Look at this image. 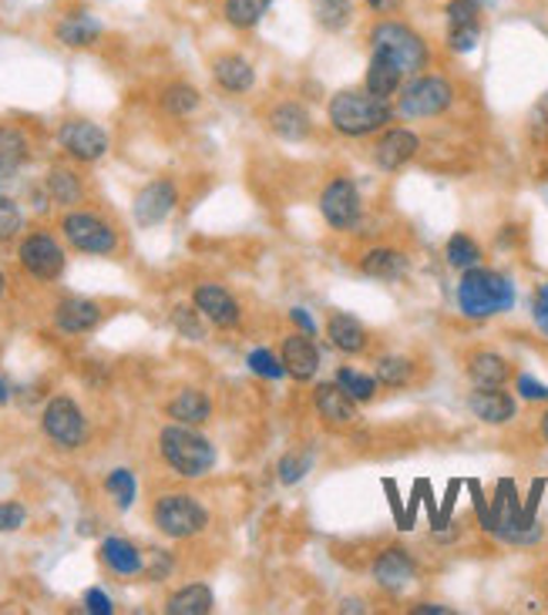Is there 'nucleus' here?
<instances>
[{
  "label": "nucleus",
  "mask_w": 548,
  "mask_h": 615,
  "mask_svg": "<svg viewBox=\"0 0 548 615\" xmlns=\"http://www.w3.org/2000/svg\"><path fill=\"white\" fill-rule=\"evenodd\" d=\"M394 115H397L394 101H384L370 95L367 88H344L330 95L326 101V121L336 134H344V139H367V134H377L390 128Z\"/></svg>",
  "instance_id": "obj_1"
},
{
  "label": "nucleus",
  "mask_w": 548,
  "mask_h": 615,
  "mask_svg": "<svg viewBox=\"0 0 548 615\" xmlns=\"http://www.w3.org/2000/svg\"><path fill=\"white\" fill-rule=\"evenodd\" d=\"M454 300H458V313L464 320L485 323V320H495L515 306V283L498 269L474 266V269L461 272Z\"/></svg>",
  "instance_id": "obj_2"
},
{
  "label": "nucleus",
  "mask_w": 548,
  "mask_h": 615,
  "mask_svg": "<svg viewBox=\"0 0 548 615\" xmlns=\"http://www.w3.org/2000/svg\"><path fill=\"white\" fill-rule=\"evenodd\" d=\"M367 51L390 57L407 78L428 72L434 61L431 41L415 24H407L404 18H377L367 28Z\"/></svg>",
  "instance_id": "obj_3"
},
{
  "label": "nucleus",
  "mask_w": 548,
  "mask_h": 615,
  "mask_svg": "<svg viewBox=\"0 0 548 615\" xmlns=\"http://www.w3.org/2000/svg\"><path fill=\"white\" fill-rule=\"evenodd\" d=\"M159 454L179 477H189V482H198V477L209 474L216 467V457H219L216 444L209 438L198 434L189 424H175V421L162 428Z\"/></svg>",
  "instance_id": "obj_4"
},
{
  "label": "nucleus",
  "mask_w": 548,
  "mask_h": 615,
  "mask_svg": "<svg viewBox=\"0 0 548 615\" xmlns=\"http://www.w3.org/2000/svg\"><path fill=\"white\" fill-rule=\"evenodd\" d=\"M458 101V88L448 75L438 72H421L410 75L397 95V115L410 118V121H425V118H441L454 108Z\"/></svg>",
  "instance_id": "obj_5"
},
{
  "label": "nucleus",
  "mask_w": 548,
  "mask_h": 615,
  "mask_svg": "<svg viewBox=\"0 0 548 615\" xmlns=\"http://www.w3.org/2000/svg\"><path fill=\"white\" fill-rule=\"evenodd\" d=\"M152 521L165 538L185 541V538H195L209 528V511H205V505L195 495L169 492L152 505Z\"/></svg>",
  "instance_id": "obj_6"
},
{
  "label": "nucleus",
  "mask_w": 548,
  "mask_h": 615,
  "mask_svg": "<svg viewBox=\"0 0 548 615\" xmlns=\"http://www.w3.org/2000/svg\"><path fill=\"white\" fill-rule=\"evenodd\" d=\"M485 4L482 0H448L444 4V47L458 57L471 54L485 34Z\"/></svg>",
  "instance_id": "obj_7"
},
{
  "label": "nucleus",
  "mask_w": 548,
  "mask_h": 615,
  "mask_svg": "<svg viewBox=\"0 0 548 615\" xmlns=\"http://www.w3.org/2000/svg\"><path fill=\"white\" fill-rule=\"evenodd\" d=\"M41 428L47 434V441L61 451H78L88 441V421L82 414V407L72 397H51L44 414H41Z\"/></svg>",
  "instance_id": "obj_8"
},
{
  "label": "nucleus",
  "mask_w": 548,
  "mask_h": 615,
  "mask_svg": "<svg viewBox=\"0 0 548 615\" xmlns=\"http://www.w3.org/2000/svg\"><path fill=\"white\" fill-rule=\"evenodd\" d=\"M320 216L323 223L333 229V233H351L361 216H364V198H361V188L344 179V175H336L323 185L320 192Z\"/></svg>",
  "instance_id": "obj_9"
},
{
  "label": "nucleus",
  "mask_w": 548,
  "mask_h": 615,
  "mask_svg": "<svg viewBox=\"0 0 548 615\" xmlns=\"http://www.w3.org/2000/svg\"><path fill=\"white\" fill-rule=\"evenodd\" d=\"M61 233L72 242V249L88 256H111L118 249V233L98 213H67L61 219Z\"/></svg>",
  "instance_id": "obj_10"
},
{
  "label": "nucleus",
  "mask_w": 548,
  "mask_h": 615,
  "mask_svg": "<svg viewBox=\"0 0 548 615\" xmlns=\"http://www.w3.org/2000/svg\"><path fill=\"white\" fill-rule=\"evenodd\" d=\"M18 259H21V269L28 277L41 280V283H54L61 272H64V249L61 242L51 236V233H28L18 246Z\"/></svg>",
  "instance_id": "obj_11"
},
{
  "label": "nucleus",
  "mask_w": 548,
  "mask_h": 615,
  "mask_svg": "<svg viewBox=\"0 0 548 615\" xmlns=\"http://www.w3.org/2000/svg\"><path fill=\"white\" fill-rule=\"evenodd\" d=\"M57 142L64 149V155H72L75 162H98L108 155V131L95 121H85V118H72L64 121L61 131H57Z\"/></svg>",
  "instance_id": "obj_12"
},
{
  "label": "nucleus",
  "mask_w": 548,
  "mask_h": 615,
  "mask_svg": "<svg viewBox=\"0 0 548 615\" xmlns=\"http://www.w3.org/2000/svg\"><path fill=\"white\" fill-rule=\"evenodd\" d=\"M418 152H421V134L410 131V128H397V125L384 128L380 139L370 149L374 165L380 172H400L404 165H410L418 159Z\"/></svg>",
  "instance_id": "obj_13"
},
{
  "label": "nucleus",
  "mask_w": 548,
  "mask_h": 615,
  "mask_svg": "<svg viewBox=\"0 0 548 615\" xmlns=\"http://www.w3.org/2000/svg\"><path fill=\"white\" fill-rule=\"evenodd\" d=\"M370 575H374V585L380 592L397 595V592H404L410 582L418 579V562L407 549H400V544H390V549L377 552V559L370 565Z\"/></svg>",
  "instance_id": "obj_14"
},
{
  "label": "nucleus",
  "mask_w": 548,
  "mask_h": 615,
  "mask_svg": "<svg viewBox=\"0 0 548 615\" xmlns=\"http://www.w3.org/2000/svg\"><path fill=\"white\" fill-rule=\"evenodd\" d=\"M175 205H179V188H175V182L155 179V182H149L139 195H135L131 213H135V223L146 226V229H152V226H162V223L175 213Z\"/></svg>",
  "instance_id": "obj_15"
},
{
  "label": "nucleus",
  "mask_w": 548,
  "mask_h": 615,
  "mask_svg": "<svg viewBox=\"0 0 548 615\" xmlns=\"http://www.w3.org/2000/svg\"><path fill=\"white\" fill-rule=\"evenodd\" d=\"M266 128L277 134L280 142H307L313 134V115L297 98H280L266 111Z\"/></svg>",
  "instance_id": "obj_16"
},
{
  "label": "nucleus",
  "mask_w": 548,
  "mask_h": 615,
  "mask_svg": "<svg viewBox=\"0 0 548 615\" xmlns=\"http://www.w3.org/2000/svg\"><path fill=\"white\" fill-rule=\"evenodd\" d=\"M468 410L488 428H505L518 418V400L505 387H474L468 393Z\"/></svg>",
  "instance_id": "obj_17"
},
{
  "label": "nucleus",
  "mask_w": 548,
  "mask_h": 615,
  "mask_svg": "<svg viewBox=\"0 0 548 615\" xmlns=\"http://www.w3.org/2000/svg\"><path fill=\"white\" fill-rule=\"evenodd\" d=\"M209 72L216 88L226 95H249L256 88V64L239 51H219L209 61Z\"/></svg>",
  "instance_id": "obj_18"
},
{
  "label": "nucleus",
  "mask_w": 548,
  "mask_h": 615,
  "mask_svg": "<svg viewBox=\"0 0 548 615\" xmlns=\"http://www.w3.org/2000/svg\"><path fill=\"white\" fill-rule=\"evenodd\" d=\"M192 303L198 306V313H202L205 320H209L213 326H219V330H236V326L243 323V306H239V300H236L226 287H219V283H202V287H195Z\"/></svg>",
  "instance_id": "obj_19"
},
{
  "label": "nucleus",
  "mask_w": 548,
  "mask_h": 615,
  "mask_svg": "<svg viewBox=\"0 0 548 615\" xmlns=\"http://www.w3.org/2000/svg\"><path fill=\"white\" fill-rule=\"evenodd\" d=\"M101 31H105L101 21H98L92 11H85V8L64 11V14L54 21V28H51L54 41H57L61 47H72V51L95 47V44L101 41Z\"/></svg>",
  "instance_id": "obj_20"
},
{
  "label": "nucleus",
  "mask_w": 548,
  "mask_h": 615,
  "mask_svg": "<svg viewBox=\"0 0 548 615\" xmlns=\"http://www.w3.org/2000/svg\"><path fill=\"white\" fill-rule=\"evenodd\" d=\"M313 407L326 428H351L357 424V400L340 387L336 380L313 387Z\"/></svg>",
  "instance_id": "obj_21"
},
{
  "label": "nucleus",
  "mask_w": 548,
  "mask_h": 615,
  "mask_svg": "<svg viewBox=\"0 0 548 615\" xmlns=\"http://www.w3.org/2000/svg\"><path fill=\"white\" fill-rule=\"evenodd\" d=\"M280 360L287 367V377H293L297 384H307L316 377L320 370V347H316V339L310 333H290L283 336V344H280Z\"/></svg>",
  "instance_id": "obj_22"
},
{
  "label": "nucleus",
  "mask_w": 548,
  "mask_h": 615,
  "mask_svg": "<svg viewBox=\"0 0 548 615\" xmlns=\"http://www.w3.org/2000/svg\"><path fill=\"white\" fill-rule=\"evenodd\" d=\"M464 377L471 380V387H505L515 370L498 350H471L464 357Z\"/></svg>",
  "instance_id": "obj_23"
},
{
  "label": "nucleus",
  "mask_w": 548,
  "mask_h": 615,
  "mask_svg": "<svg viewBox=\"0 0 548 615\" xmlns=\"http://www.w3.org/2000/svg\"><path fill=\"white\" fill-rule=\"evenodd\" d=\"M326 339L340 350V354H347V357H357V354H367L370 347V333L367 326L351 316V313H330L326 316Z\"/></svg>",
  "instance_id": "obj_24"
},
{
  "label": "nucleus",
  "mask_w": 548,
  "mask_h": 615,
  "mask_svg": "<svg viewBox=\"0 0 548 615\" xmlns=\"http://www.w3.org/2000/svg\"><path fill=\"white\" fill-rule=\"evenodd\" d=\"M101 323V306L82 296H67L54 306V326L67 336H82L92 333Z\"/></svg>",
  "instance_id": "obj_25"
},
{
  "label": "nucleus",
  "mask_w": 548,
  "mask_h": 615,
  "mask_svg": "<svg viewBox=\"0 0 548 615\" xmlns=\"http://www.w3.org/2000/svg\"><path fill=\"white\" fill-rule=\"evenodd\" d=\"M165 414L175 424H189V428H202L213 421V400L205 390L198 387H182L169 403H165Z\"/></svg>",
  "instance_id": "obj_26"
},
{
  "label": "nucleus",
  "mask_w": 548,
  "mask_h": 615,
  "mask_svg": "<svg viewBox=\"0 0 548 615\" xmlns=\"http://www.w3.org/2000/svg\"><path fill=\"white\" fill-rule=\"evenodd\" d=\"M407 252L397 249V246H374L361 256L357 269L364 272V277L370 280H384V283H394V280H404L407 277Z\"/></svg>",
  "instance_id": "obj_27"
},
{
  "label": "nucleus",
  "mask_w": 548,
  "mask_h": 615,
  "mask_svg": "<svg viewBox=\"0 0 548 615\" xmlns=\"http://www.w3.org/2000/svg\"><path fill=\"white\" fill-rule=\"evenodd\" d=\"M404 82H407V75L400 72V67H397L390 57H384V54H377V51L367 54L364 88H367L370 95H377V98H384V101H397Z\"/></svg>",
  "instance_id": "obj_28"
},
{
  "label": "nucleus",
  "mask_w": 548,
  "mask_h": 615,
  "mask_svg": "<svg viewBox=\"0 0 548 615\" xmlns=\"http://www.w3.org/2000/svg\"><path fill=\"white\" fill-rule=\"evenodd\" d=\"M357 0H310V18L316 24V31L340 37L347 34L357 21Z\"/></svg>",
  "instance_id": "obj_29"
},
{
  "label": "nucleus",
  "mask_w": 548,
  "mask_h": 615,
  "mask_svg": "<svg viewBox=\"0 0 548 615\" xmlns=\"http://www.w3.org/2000/svg\"><path fill=\"white\" fill-rule=\"evenodd\" d=\"M101 562L115 572V575H142V569H146V555L135 549V544L128 541V538H118V535H111V538H105L101 541Z\"/></svg>",
  "instance_id": "obj_30"
},
{
  "label": "nucleus",
  "mask_w": 548,
  "mask_h": 615,
  "mask_svg": "<svg viewBox=\"0 0 548 615\" xmlns=\"http://www.w3.org/2000/svg\"><path fill=\"white\" fill-rule=\"evenodd\" d=\"M277 0H219V14L233 31H256Z\"/></svg>",
  "instance_id": "obj_31"
},
{
  "label": "nucleus",
  "mask_w": 548,
  "mask_h": 615,
  "mask_svg": "<svg viewBox=\"0 0 548 615\" xmlns=\"http://www.w3.org/2000/svg\"><path fill=\"white\" fill-rule=\"evenodd\" d=\"M415 374H418V364L410 360V357H404V354H384V357H377V364H374V377H377V384L387 387V390L410 387V384H415Z\"/></svg>",
  "instance_id": "obj_32"
},
{
  "label": "nucleus",
  "mask_w": 548,
  "mask_h": 615,
  "mask_svg": "<svg viewBox=\"0 0 548 615\" xmlns=\"http://www.w3.org/2000/svg\"><path fill=\"white\" fill-rule=\"evenodd\" d=\"M31 155V145L18 125H0V175H14Z\"/></svg>",
  "instance_id": "obj_33"
},
{
  "label": "nucleus",
  "mask_w": 548,
  "mask_h": 615,
  "mask_svg": "<svg viewBox=\"0 0 548 615\" xmlns=\"http://www.w3.org/2000/svg\"><path fill=\"white\" fill-rule=\"evenodd\" d=\"M165 612L169 615H205V612H213V592L209 585H185L179 592L169 595L165 602Z\"/></svg>",
  "instance_id": "obj_34"
},
{
  "label": "nucleus",
  "mask_w": 548,
  "mask_h": 615,
  "mask_svg": "<svg viewBox=\"0 0 548 615\" xmlns=\"http://www.w3.org/2000/svg\"><path fill=\"white\" fill-rule=\"evenodd\" d=\"M47 198L57 202V205H67V209L78 205L85 198V185H82L78 172L64 169V165H54L51 175H47Z\"/></svg>",
  "instance_id": "obj_35"
},
{
  "label": "nucleus",
  "mask_w": 548,
  "mask_h": 615,
  "mask_svg": "<svg viewBox=\"0 0 548 615\" xmlns=\"http://www.w3.org/2000/svg\"><path fill=\"white\" fill-rule=\"evenodd\" d=\"M444 256H448V266H454V269H474V266H482V256H485V249H482V242H477L474 236H468V233H454L448 242H444Z\"/></svg>",
  "instance_id": "obj_36"
},
{
  "label": "nucleus",
  "mask_w": 548,
  "mask_h": 615,
  "mask_svg": "<svg viewBox=\"0 0 548 615\" xmlns=\"http://www.w3.org/2000/svg\"><path fill=\"white\" fill-rule=\"evenodd\" d=\"M159 101H162V108H165L169 115L185 118V115H192V111L202 105V95H198V88L189 85V82H172V85L159 95Z\"/></svg>",
  "instance_id": "obj_37"
},
{
  "label": "nucleus",
  "mask_w": 548,
  "mask_h": 615,
  "mask_svg": "<svg viewBox=\"0 0 548 615\" xmlns=\"http://www.w3.org/2000/svg\"><path fill=\"white\" fill-rule=\"evenodd\" d=\"M333 380L344 387L357 403H370V400H377V377L374 374H361V370H354V367H340L336 374H333Z\"/></svg>",
  "instance_id": "obj_38"
},
{
  "label": "nucleus",
  "mask_w": 548,
  "mask_h": 615,
  "mask_svg": "<svg viewBox=\"0 0 548 615\" xmlns=\"http://www.w3.org/2000/svg\"><path fill=\"white\" fill-rule=\"evenodd\" d=\"M105 492L111 495L118 511H128L135 505V495H139V485H135V474L128 467H115L105 477Z\"/></svg>",
  "instance_id": "obj_39"
},
{
  "label": "nucleus",
  "mask_w": 548,
  "mask_h": 615,
  "mask_svg": "<svg viewBox=\"0 0 548 615\" xmlns=\"http://www.w3.org/2000/svg\"><path fill=\"white\" fill-rule=\"evenodd\" d=\"M277 471H280V485H287V488L300 485L313 471V451H287L277 464Z\"/></svg>",
  "instance_id": "obj_40"
},
{
  "label": "nucleus",
  "mask_w": 548,
  "mask_h": 615,
  "mask_svg": "<svg viewBox=\"0 0 548 615\" xmlns=\"http://www.w3.org/2000/svg\"><path fill=\"white\" fill-rule=\"evenodd\" d=\"M205 320L202 313H198V306L195 303H179L175 310H172V326L179 330V336H185V339H205Z\"/></svg>",
  "instance_id": "obj_41"
},
{
  "label": "nucleus",
  "mask_w": 548,
  "mask_h": 615,
  "mask_svg": "<svg viewBox=\"0 0 548 615\" xmlns=\"http://www.w3.org/2000/svg\"><path fill=\"white\" fill-rule=\"evenodd\" d=\"M246 364H249V370L256 374V377H262V380H280V377H287V367H283V360L272 354V350H252L249 357H246Z\"/></svg>",
  "instance_id": "obj_42"
},
{
  "label": "nucleus",
  "mask_w": 548,
  "mask_h": 615,
  "mask_svg": "<svg viewBox=\"0 0 548 615\" xmlns=\"http://www.w3.org/2000/svg\"><path fill=\"white\" fill-rule=\"evenodd\" d=\"M24 226V216H21V205L8 195H0V242H11Z\"/></svg>",
  "instance_id": "obj_43"
},
{
  "label": "nucleus",
  "mask_w": 548,
  "mask_h": 615,
  "mask_svg": "<svg viewBox=\"0 0 548 615\" xmlns=\"http://www.w3.org/2000/svg\"><path fill=\"white\" fill-rule=\"evenodd\" d=\"M531 323L548 339V280H541L531 293Z\"/></svg>",
  "instance_id": "obj_44"
},
{
  "label": "nucleus",
  "mask_w": 548,
  "mask_h": 615,
  "mask_svg": "<svg viewBox=\"0 0 548 615\" xmlns=\"http://www.w3.org/2000/svg\"><path fill=\"white\" fill-rule=\"evenodd\" d=\"M172 569H175L172 555H169L165 549H152V552L146 555V569H142V572H146L152 582H162V579L172 575Z\"/></svg>",
  "instance_id": "obj_45"
},
{
  "label": "nucleus",
  "mask_w": 548,
  "mask_h": 615,
  "mask_svg": "<svg viewBox=\"0 0 548 615\" xmlns=\"http://www.w3.org/2000/svg\"><path fill=\"white\" fill-rule=\"evenodd\" d=\"M357 4L377 21V18H400L404 8H407V0H357Z\"/></svg>",
  "instance_id": "obj_46"
},
{
  "label": "nucleus",
  "mask_w": 548,
  "mask_h": 615,
  "mask_svg": "<svg viewBox=\"0 0 548 615\" xmlns=\"http://www.w3.org/2000/svg\"><path fill=\"white\" fill-rule=\"evenodd\" d=\"M28 521V508L21 501H4L0 505V531H18Z\"/></svg>",
  "instance_id": "obj_47"
},
{
  "label": "nucleus",
  "mask_w": 548,
  "mask_h": 615,
  "mask_svg": "<svg viewBox=\"0 0 548 615\" xmlns=\"http://www.w3.org/2000/svg\"><path fill=\"white\" fill-rule=\"evenodd\" d=\"M515 387H518V393H522L525 400H535V403H548V387H545V384H538L535 377H528V374H518V377H515Z\"/></svg>",
  "instance_id": "obj_48"
},
{
  "label": "nucleus",
  "mask_w": 548,
  "mask_h": 615,
  "mask_svg": "<svg viewBox=\"0 0 548 615\" xmlns=\"http://www.w3.org/2000/svg\"><path fill=\"white\" fill-rule=\"evenodd\" d=\"M85 608H88L92 615H111V612H115L111 598H108L101 589H88V592H85Z\"/></svg>",
  "instance_id": "obj_49"
},
{
  "label": "nucleus",
  "mask_w": 548,
  "mask_h": 615,
  "mask_svg": "<svg viewBox=\"0 0 548 615\" xmlns=\"http://www.w3.org/2000/svg\"><path fill=\"white\" fill-rule=\"evenodd\" d=\"M290 320H293V323H297V326H300L303 333L316 336V323H313V316H310V313H307L303 306H293V310H290Z\"/></svg>",
  "instance_id": "obj_50"
},
{
  "label": "nucleus",
  "mask_w": 548,
  "mask_h": 615,
  "mask_svg": "<svg viewBox=\"0 0 548 615\" xmlns=\"http://www.w3.org/2000/svg\"><path fill=\"white\" fill-rule=\"evenodd\" d=\"M384 492H387L390 511L397 515V525H404V508H400V495H397V485H394V482H384Z\"/></svg>",
  "instance_id": "obj_51"
},
{
  "label": "nucleus",
  "mask_w": 548,
  "mask_h": 615,
  "mask_svg": "<svg viewBox=\"0 0 548 615\" xmlns=\"http://www.w3.org/2000/svg\"><path fill=\"white\" fill-rule=\"evenodd\" d=\"M410 612H415V615H451V608L448 605H438V602H421V605H415Z\"/></svg>",
  "instance_id": "obj_52"
},
{
  "label": "nucleus",
  "mask_w": 548,
  "mask_h": 615,
  "mask_svg": "<svg viewBox=\"0 0 548 615\" xmlns=\"http://www.w3.org/2000/svg\"><path fill=\"white\" fill-rule=\"evenodd\" d=\"M538 434H541V441L548 444V410L541 414V421H538Z\"/></svg>",
  "instance_id": "obj_53"
},
{
  "label": "nucleus",
  "mask_w": 548,
  "mask_h": 615,
  "mask_svg": "<svg viewBox=\"0 0 548 615\" xmlns=\"http://www.w3.org/2000/svg\"><path fill=\"white\" fill-rule=\"evenodd\" d=\"M340 612H364V605H361L357 598H351V602H344V605H340Z\"/></svg>",
  "instance_id": "obj_54"
},
{
  "label": "nucleus",
  "mask_w": 548,
  "mask_h": 615,
  "mask_svg": "<svg viewBox=\"0 0 548 615\" xmlns=\"http://www.w3.org/2000/svg\"><path fill=\"white\" fill-rule=\"evenodd\" d=\"M11 400V390H8V384L4 380H0V407H4Z\"/></svg>",
  "instance_id": "obj_55"
},
{
  "label": "nucleus",
  "mask_w": 548,
  "mask_h": 615,
  "mask_svg": "<svg viewBox=\"0 0 548 615\" xmlns=\"http://www.w3.org/2000/svg\"><path fill=\"white\" fill-rule=\"evenodd\" d=\"M4 287H8V280H4V272H0V296H4Z\"/></svg>",
  "instance_id": "obj_56"
},
{
  "label": "nucleus",
  "mask_w": 548,
  "mask_h": 615,
  "mask_svg": "<svg viewBox=\"0 0 548 615\" xmlns=\"http://www.w3.org/2000/svg\"><path fill=\"white\" fill-rule=\"evenodd\" d=\"M545 589H548V579H545Z\"/></svg>",
  "instance_id": "obj_57"
}]
</instances>
